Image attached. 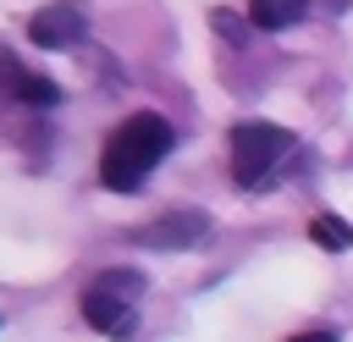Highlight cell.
<instances>
[{
    "label": "cell",
    "mask_w": 353,
    "mask_h": 342,
    "mask_svg": "<svg viewBox=\"0 0 353 342\" xmlns=\"http://www.w3.org/2000/svg\"><path fill=\"white\" fill-rule=\"evenodd\" d=\"M165 149H171V121L154 116V110H138V116H127V121L105 138L99 182H105L110 193H132V188L149 182V171L165 160Z\"/></svg>",
    "instance_id": "obj_1"
},
{
    "label": "cell",
    "mask_w": 353,
    "mask_h": 342,
    "mask_svg": "<svg viewBox=\"0 0 353 342\" xmlns=\"http://www.w3.org/2000/svg\"><path fill=\"white\" fill-rule=\"evenodd\" d=\"M143 270L132 265H110L99 276H88L83 287V320L105 336H132V314H138V298H143Z\"/></svg>",
    "instance_id": "obj_2"
},
{
    "label": "cell",
    "mask_w": 353,
    "mask_h": 342,
    "mask_svg": "<svg viewBox=\"0 0 353 342\" xmlns=\"http://www.w3.org/2000/svg\"><path fill=\"white\" fill-rule=\"evenodd\" d=\"M292 149V132L276 121H237L232 127V182L237 188H259Z\"/></svg>",
    "instance_id": "obj_3"
},
{
    "label": "cell",
    "mask_w": 353,
    "mask_h": 342,
    "mask_svg": "<svg viewBox=\"0 0 353 342\" xmlns=\"http://www.w3.org/2000/svg\"><path fill=\"white\" fill-rule=\"evenodd\" d=\"M83 28H88L83 6L61 0V6H44V11H33V22H28V39H33L39 50H66V44H77V39H83Z\"/></svg>",
    "instance_id": "obj_4"
},
{
    "label": "cell",
    "mask_w": 353,
    "mask_h": 342,
    "mask_svg": "<svg viewBox=\"0 0 353 342\" xmlns=\"http://www.w3.org/2000/svg\"><path fill=\"white\" fill-rule=\"evenodd\" d=\"M204 232H210V215H204V210H171V215H160L154 226H143L138 243H149V248H193Z\"/></svg>",
    "instance_id": "obj_5"
},
{
    "label": "cell",
    "mask_w": 353,
    "mask_h": 342,
    "mask_svg": "<svg viewBox=\"0 0 353 342\" xmlns=\"http://www.w3.org/2000/svg\"><path fill=\"white\" fill-rule=\"evenodd\" d=\"M0 88H6L11 99H22V105H55V99H61V88H55L50 77H39V72L17 66L11 55H0Z\"/></svg>",
    "instance_id": "obj_6"
},
{
    "label": "cell",
    "mask_w": 353,
    "mask_h": 342,
    "mask_svg": "<svg viewBox=\"0 0 353 342\" xmlns=\"http://www.w3.org/2000/svg\"><path fill=\"white\" fill-rule=\"evenodd\" d=\"M303 11H309V0H248V22L265 28V33H281V28L303 22Z\"/></svg>",
    "instance_id": "obj_7"
},
{
    "label": "cell",
    "mask_w": 353,
    "mask_h": 342,
    "mask_svg": "<svg viewBox=\"0 0 353 342\" xmlns=\"http://www.w3.org/2000/svg\"><path fill=\"white\" fill-rule=\"evenodd\" d=\"M309 237H314L320 248H331V254L353 248V226H347V221H336V215H314V221H309Z\"/></svg>",
    "instance_id": "obj_8"
},
{
    "label": "cell",
    "mask_w": 353,
    "mask_h": 342,
    "mask_svg": "<svg viewBox=\"0 0 353 342\" xmlns=\"http://www.w3.org/2000/svg\"><path fill=\"white\" fill-rule=\"evenodd\" d=\"M215 33H226V39H243V28H237V17H232V11H215Z\"/></svg>",
    "instance_id": "obj_9"
},
{
    "label": "cell",
    "mask_w": 353,
    "mask_h": 342,
    "mask_svg": "<svg viewBox=\"0 0 353 342\" xmlns=\"http://www.w3.org/2000/svg\"><path fill=\"white\" fill-rule=\"evenodd\" d=\"M342 331H331V325H320V331H298V336H287V342H336Z\"/></svg>",
    "instance_id": "obj_10"
}]
</instances>
